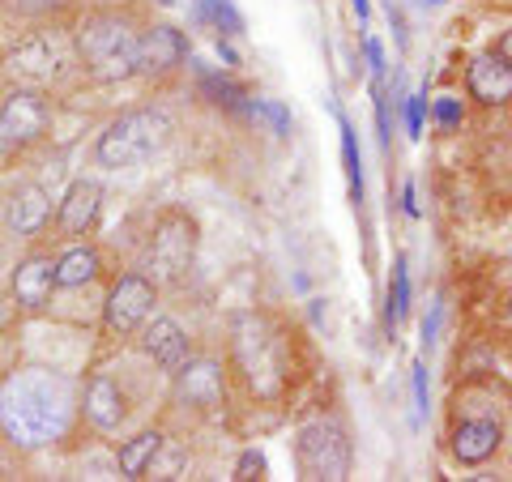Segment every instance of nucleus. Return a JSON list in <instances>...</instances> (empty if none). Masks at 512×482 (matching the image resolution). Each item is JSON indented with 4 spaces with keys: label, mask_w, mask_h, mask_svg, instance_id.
Here are the masks:
<instances>
[{
    "label": "nucleus",
    "mask_w": 512,
    "mask_h": 482,
    "mask_svg": "<svg viewBox=\"0 0 512 482\" xmlns=\"http://www.w3.org/2000/svg\"><path fill=\"white\" fill-rule=\"evenodd\" d=\"M235 355H239V363H244L248 380L256 384V393H278L282 359L274 350V337L261 329L256 316H235Z\"/></svg>",
    "instance_id": "nucleus-5"
},
{
    "label": "nucleus",
    "mask_w": 512,
    "mask_h": 482,
    "mask_svg": "<svg viewBox=\"0 0 512 482\" xmlns=\"http://www.w3.org/2000/svg\"><path fill=\"white\" fill-rule=\"evenodd\" d=\"M466 86H470V99L487 103V107L508 103V99H512V60H504L500 52L470 60Z\"/></svg>",
    "instance_id": "nucleus-10"
},
{
    "label": "nucleus",
    "mask_w": 512,
    "mask_h": 482,
    "mask_svg": "<svg viewBox=\"0 0 512 482\" xmlns=\"http://www.w3.org/2000/svg\"><path fill=\"white\" fill-rule=\"evenodd\" d=\"M52 291H56V261L52 256H26L13 273V295L26 312H43L52 303Z\"/></svg>",
    "instance_id": "nucleus-13"
},
{
    "label": "nucleus",
    "mask_w": 512,
    "mask_h": 482,
    "mask_svg": "<svg viewBox=\"0 0 512 482\" xmlns=\"http://www.w3.org/2000/svg\"><path fill=\"white\" fill-rule=\"evenodd\" d=\"M436 120H440L444 128H457V124H461V103L448 99V94H444V99H436Z\"/></svg>",
    "instance_id": "nucleus-27"
},
{
    "label": "nucleus",
    "mask_w": 512,
    "mask_h": 482,
    "mask_svg": "<svg viewBox=\"0 0 512 482\" xmlns=\"http://www.w3.org/2000/svg\"><path fill=\"white\" fill-rule=\"evenodd\" d=\"M495 448H500V423H491V419L461 423L453 431V457L461 465H483Z\"/></svg>",
    "instance_id": "nucleus-17"
},
{
    "label": "nucleus",
    "mask_w": 512,
    "mask_h": 482,
    "mask_svg": "<svg viewBox=\"0 0 512 482\" xmlns=\"http://www.w3.org/2000/svg\"><path fill=\"white\" fill-rule=\"evenodd\" d=\"M235 478H265V457L256 453V448H248L244 457H239V465H235Z\"/></svg>",
    "instance_id": "nucleus-26"
},
{
    "label": "nucleus",
    "mask_w": 512,
    "mask_h": 482,
    "mask_svg": "<svg viewBox=\"0 0 512 482\" xmlns=\"http://www.w3.org/2000/svg\"><path fill=\"white\" fill-rule=\"evenodd\" d=\"M427 419V372L423 363H414V423Z\"/></svg>",
    "instance_id": "nucleus-25"
},
{
    "label": "nucleus",
    "mask_w": 512,
    "mask_h": 482,
    "mask_svg": "<svg viewBox=\"0 0 512 482\" xmlns=\"http://www.w3.org/2000/svg\"><path fill=\"white\" fill-rule=\"evenodd\" d=\"M167 137H171V120L163 116V111H154V107L124 111L120 120L107 124V133L99 137V146H94V158L111 171L137 167V163H146L150 154L163 150Z\"/></svg>",
    "instance_id": "nucleus-3"
},
{
    "label": "nucleus",
    "mask_w": 512,
    "mask_h": 482,
    "mask_svg": "<svg viewBox=\"0 0 512 482\" xmlns=\"http://www.w3.org/2000/svg\"><path fill=\"white\" fill-rule=\"evenodd\" d=\"M367 64H372L376 77H384V47H380V39H367Z\"/></svg>",
    "instance_id": "nucleus-29"
},
{
    "label": "nucleus",
    "mask_w": 512,
    "mask_h": 482,
    "mask_svg": "<svg viewBox=\"0 0 512 482\" xmlns=\"http://www.w3.org/2000/svg\"><path fill=\"white\" fill-rule=\"evenodd\" d=\"M47 133V103L35 90H13L0 107V141L5 146H30Z\"/></svg>",
    "instance_id": "nucleus-8"
},
{
    "label": "nucleus",
    "mask_w": 512,
    "mask_h": 482,
    "mask_svg": "<svg viewBox=\"0 0 512 482\" xmlns=\"http://www.w3.org/2000/svg\"><path fill=\"white\" fill-rule=\"evenodd\" d=\"M342 163H346V180H350V197L363 201V158H359V141L350 120H342Z\"/></svg>",
    "instance_id": "nucleus-22"
},
{
    "label": "nucleus",
    "mask_w": 512,
    "mask_h": 482,
    "mask_svg": "<svg viewBox=\"0 0 512 482\" xmlns=\"http://www.w3.org/2000/svg\"><path fill=\"white\" fill-rule=\"evenodd\" d=\"M495 52H500L504 60H512V30H508V35H504L500 43H495Z\"/></svg>",
    "instance_id": "nucleus-32"
},
{
    "label": "nucleus",
    "mask_w": 512,
    "mask_h": 482,
    "mask_svg": "<svg viewBox=\"0 0 512 482\" xmlns=\"http://www.w3.org/2000/svg\"><path fill=\"white\" fill-rule=\"evenodd\" d=\"M218 56H222V69H235L239 56H235V47L227 43V35H218Z\"/></svg>",
    "instance_id": "nucleus-30"
},
{
    "label": "nucleus",
    "mask_w": 512,
    "mask_h": 482,
    "mask_svg": "<svg viewBox=\"0 0 512 482\" xmlns=\"http://www.w3.org/2000/svg\"><path fill=\"white\" fill-rule=\"evenodd\" d=\"M402 201H406V214H410V218H419V201H414V184H406V188H402Z\"/></svg>",
    "instance_id": "nucleus-31"
},
{
    "label": "nucleus",
    "mask_w": 512,
    "mask_h": 482,
    "mask_svg": "<svg viewBox=\"0 0 512 482\" xmlns=\"http://www.w3.org/2000/svg\"><path fill=\"white\" fill-rule=\"evenodd\" d=\"M141 350L163 367V372H180V367L188 363V333L175 325L171 316H154L150 325H146V333H141Z\"/></svg>",
    "instance_id": "nucleus-11"
},
{
    "label": "nucleus",
    "mask_w": 512,
    "mask_h": 482,
    "mask_svg": "<svg viewBox=\"0 0 512 482\" xmlns=\"http://www.w3.org/2000/svg\"><path fill=\"white\" fill-rule=\"evenodd\" d=\"M77 56H82V69L94 82H124L137 73L141 35H133V26L116 13H99L77 30Z\"/></svg>",
    "instance_id": "nucleus-2"
},
{
    "label": "nucleus",
    "mask_w": 512,
    "mask_h": 482,
    "mask_svg": "<svg viewBox=\"0 0 512 482\" xmlns=\"http://www.w3.org/2000/svg\"><path fill=\"white\" fill-rule=\"evenodd\" d=\"M5 64L18 82L47 86V82H60L64 69H69V47H64L56 35L39 30V35H30V39H22L18 47H13Z\"/></svg>",
    "instance_id": "nucleus-6"
},
{
    "label": "nucleus",
    "mask_w": 512,
    "mask_h": 482,
    "mask_svg": "<svg viewBox=\"0 0 512 482\" xmlns=\"http://www.w3.org/2000/svg\"><path fill=\"white\" fill-rule=\"evenodd\" d=\"M248 116L252 120H265L269 124V133H274V137H286V133H291V111H286L282 103H269V99H248Z\"/></svg>",
    "instance_id": "nucleus-23"
},
{
    "label": "nucleus",
    "mask_w": 512,
    "mask_h": 482,
    "mask_svg": "<svg viewBox=\"0 0 512 482\" xmlns=\"http://www.w3.org/2000/svg\"><path fill=\"white\" fill-rule=\"evenodd\" d=\"M150 312H154V286H150V278H141V273H124V278L111 286L103 320H107L111 333L128 337V333H137L141 325H146Z\"/></svg>",
    "instance_id": "nucleus-7"
},
{
    "label": "nucleus",
    "mask_w": 512,
    "mask_h": 482,
    "mask_svg": "<svg viewBox=\"0 0 512 482\" xmlns=\"http://www.w3.org/2000/svg\"><path fill=\"white\" fill-rule=\"evenodd\" d=\"M180 397L188 406H201V410H214L222 406V367L218 363H184L180 372Z\"/></svg>",
    "instance_id": "nucleus-15"
},
{
    "label": "nucleus",
    "mask_w": 512,
    "mask_h": 482,
    "mask_svg": "<svg viewBox=\"0 0 512 482\" xmlns=\"http://www.w3.org/2000/svg\"><path fill=\"white\" fill-rule=\"evenodd\" d=\"M158 448H163V436H158V431H141L137 440L120 444V457H116L120 474L124 478H146V470H150L154 457H158Z\"/></svg>",
    "instance_id": "nucleus-19"
},
{
    "label": "nucleus",
    "mask_w": 512,
    "mask_h": 482,
    "mask_svg": "<svg viewBox=\"0 0 512 482\" xmlns=\"http://www.w3.org/2000/svg\"><path fill=\"white\" fill-rule=\"evenodd\" d=\"M423 111H427V99H423V94H414L410 107H406V128H410V137L423 133Z\"/></svg>",
    "instance_id": "nucleus-28"
},
{
    "label": "nucleus",
    "mask_w": 512,
    "mask_h": 482,
    "mask_svg": "<svg viewBox=\"0 0 512 482\" xmlns=\"http://www.w3.org/2000/svg\"><path fill=\"white\" fill-rule=\"evenodd\" d=\"M94 278H99V252L86 248V244L69 248L56 261V286H86Z\"/></svg>",
    "instance_id": "nucleus-20"
},
{
    "label": "nucleus",
    "mask_w": 512,
    "mask_h": 482,
    "mask_svg": "<svg viewBox=\"0 0 512 482\" xmlns=\"http://www.w3.org/2000/svg\"><path fill=\"white\" fill-rule=\"evenodd\" d=\"M47 218H52V197L39 184H22L9 197V227L18 235H39Z\"/></svg>",
    "instance_id": "nucleus-16"
},
{
    "label": "nucleus",
    "mask_w": 512,
    "mask_h": 482,
    "mask_svg": "<svg viewBox=\"0 0 512 482\" xmlns=\"http://www.w3.org/2000/svg\"><path fill=\"white\" fill-rule=\"evenodd\" d=\"M410 312V273L406 261L393 265V286H389V329H397V320Z\"/></svg>",
    "instance_id": "nucleus-24"
},
{
    "label": "nucleus",
    "mask_w": 512,
    "mask_h": 482,
    "mask_svg": "<svg viewBox=\"0 0 512 482\" xmlns=\"http://www.w3.org/2000/svg\"><path fill=\"white\" fill-rule=\"evenodd\" d=\"M158 5H171V0H158Z\"/></svg>",
    "instance_id": "nucleus-33"
},
{
    "label": "nucleus",
    "mask_w": 512,
    "mask_h": 482,
    "mask_svg": "<svg viewBox=\"0 0 512 482\" xmlns=\"http://www.w3.org/2000/svg\"><path fill=\"white\" fill-rule=\"evenodd\" d=\"M77 410V384L47 367H26L0 384V431L18 448H47L64 440Z\"/></svg>",
    "instance_id": "nucleus-1"
},
{
    "label": "nucleus",
    "mask_w": 512,
    "mask_h": 482,
    "mask_svg": "<svg viewBox=\"0 0 512 482\" xmlns=\"http://www.w3.org/2000/svg\"><path fill=\"white\" fill-rule=\"evenodd\" d=\"M197 13L218 30V35H227V39L244 35V18H239V9L231 0H197Z\"/></svg>",
    "instance_id": "nucleus-21"
},
{
    "label": "nucleus",
    "mask_w": 512,
    "mask_h": 482,
    "mask_svg": "<svg viewBox=\"0 0 512 482\" xmlns=\"http://www.w3.org/2000/svg\"><path fill=\"white\" fill-rule=\"evenodd\" d=\"M99 205H103V188L94 180H77L60 201V214H56L60 231L69 239H82L94 227V218H99Z\"/></svg>",
    "instance_id": "nucleus-14"
},
{
    "label": "nucleus",
    "mask_w": 512,
    "mask_h": 482,
    "mask_svg": "<svg viewBox=\"0 0 512 482\" xmlns=\"http://www.w3.org/2000/svg\"><path fill=\"white\" fill-rule=\"evenodd\" d=\"M295 461L303 478L316 482H342L350 474V440L333 423H308L295 440Z\"/></svg>",
    "instance_id": "nucleus-4"
},
{
    "label": "nucleus",
    "mask_w": 512,
    "mask_h": 482,
    "mask_svg": "<svg viewBox=\"0 0 512 482\" xmlns=\"http://www.w3.org/2000/svg\"><path fill=\"white\" fill-rule=\"evenodd\" d=\"M188 60V39L175 26H154L141 35V60L137 73H171Z\"/></svg>",
    "instance_id": "nucleus-12"
},
{
    "label": "nucleus",
    "mask_w": 512,
    "mask_h": 482,
    "mask_svg": "<svg viewBox=\"0 0 512 482\" xmlns=\"http://www.w3.org/2000/svg\"><path fill=\"white\" fill-rule=\"evenodd\" d=\"M192 261V222L171 214L158 222L154 231V244H150V269L158 278H180Z\"/></svg>",
    "instance_id": "nucleus-9"
},
{
    "label": "nucleus",
    "mask_w": 512,
    "mask_h": 482,
    "mask_svg": "<svg viewBox=\"0 0 512 482\" xmlns=\"http://www.w3.org/2000/svg\"><path fill=\"white\" fill-rule=\"evenodd\" d=\"M86 419L99 431H116L124 423V397L111 376H94L86 384Z\"/></svg>",
    "instance_id": "nucleus-18"
}]
</instances>
